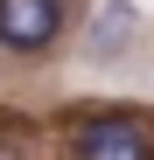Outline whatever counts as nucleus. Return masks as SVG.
<instances>
[{
    "label": "nucleus",
    "mask_w": 154,
    "mask_h": 160,
    "mask_svg": "<svg viewBox=\"0 0 154 160\" xmlns=\"http://www.w3.org/2000/svg\"><path fill=\"white\" fill-rule=\"evenodd\" d=\"M0 160H14V153H7V146H0Z\"/></svg>",
    "instance_id": "20e7f679"
},
{
    "label": "nucleus",
    "mask_w": 154,
    "mask_h": 160,
    "mask_svg": "<svg viewBox=\"0 0 154 160\" xmlns=\"http://www.w3.org/2000/svg\"><path fill=\"white\" fill-rule=\"evenodd\" d=\"M126 35H133V7L126 0H105V21H91V56H119Z\"/></svg>",
    "instance_id": "7ed1b4c3"
},
{
    "label": "nucleus",
    "mask_w": 154,
    "mask_h": 160,
    "mask_svg": "<svg viewBox=\"0 0 154 160\" xmlns=\"http://www.w3.org/2000/svg\"><path fill=\"white\" fill-rule=\"evenodd\" d=\"M63 35V0H0V49L42 56Z\"/></svg>",
    "instance_id": "f03ea898"
},
{
    "label": "nucleus",
    "mask_w": 154,
    "mask_h": 160,
    "mask_svg": "<svg viewBox=\"0 0 154 160\" xmlns=\"http://www.w3.org/2000/svg\"><path fill=\"white\" fill-rule=\"evenodd\" d=\"M77 160H154V125L133 112H105L77 125Z\"/></svg>",
    "instance_id": "f257e3e1"
}]
</instances>
